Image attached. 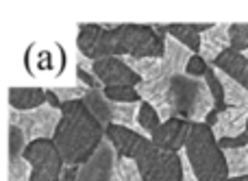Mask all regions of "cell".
I'll return each mask as SVG.
<instances>
[{"mask_svg":"<svg viewBox=\"0 0 248 181\" xmlns=\"http://www.w3.org/2000/svg\"><path fill=\"white\" fill-rule=\"evenodd\" d=\"M33 168L26 162V157H16L9 160V181H31Z\"/></svg>","mask_w":248,"mask_h":181,"instance_id":"f1b7e54d","label":"cell"},{"mask_svg":"<svg viewBox=\"0 0 248 181\" xmlns=\"http://www.w3.org/2000/svg\"><path fill=\"white\" fill-rule=\"evenodd\" d=\"M192 125L194 122L183 120V118H172V120L163 122V125L150 135V140L155 142V147L163 148V151L179 153L181 148H185V142H187V138H189Z\"/></svg>","mask_w":248,"mask_h":181,"instance_id":"7c38bea8","label":"cell"},{"mask_svg":"<svg viewBox=\"0 0 248 181\" xmlns=\"http://www.w3.org/2000/svg\"><path fill=\"white\" fill-rule=\"evenodd\" d=\"M231 48L237 52H248V22L231 24Z\"/></svg>","mask_w":248,"mask_h":181,"instance_id":"4dcf8cb0","label":"cell"},{"mask_svg":"<svg viewBox=\"0 0 248 181\" xmlns=\"http://www.w3.org/2000/svg\"><path fill=\"white\" fill-rule=\"evenodd\" d=\"M77 46L81 55L92 61L113 57L111 31H105L103 24H78Z\"/></svg>","mask_w":248,"mask_h":181,"instance_id":"9c48e42d","label":"cell"},{"mask_svg":"<svg viewBox=\"0 0 248 181\" xmlns=\"http://www.w3.org/2000/svg\"><path fill=\"white\" fill-rule=\"evenodd\" d=\"M246 133H248V125H246Z\"/></svg>","mask_w":248,"mask_h":181,"instance_id":"f35d334b","label":"cell"},{"mask_svg":"<svg viewBox=\"0 0 248 181\" xmlns=\"http://www.w3.org/2000/svg\"><path fill=\"white\" fill-rule=\"evenodd\" d=\"M168 35L187 46L194 55L201 52V33H198L196 24H168Z\"/></svg>","mask_w":248,"mask_h":181,"instance_id":"7402d4cb","label":"cell"},{"mask_svg":"<svg viewBox=\"0 0 248 181\" xmlns=\"http://www.w3.org/2000/svg\"><path fill=\"white\" fill-rule=\"evenodd\" d=\"M61 122L52 142L57 144L61 157L68 166H81L98 151L107 138V129L92 116L83 100L63 103Z\"/></svg>","mask_w":248,"mask_h":181,"instance_id":"6da1fadb","label":"cell"},{"mask_svg":"<svg viewBox=\"0 0 248 181\" xmlns=\"http://www.w3.org/2000/svg\"><path fill=\"white\" fill-rule=\"evenodd\" d=\"M194 52L189 50L187 46H183L181 42H176L174 37L168 35L166 44H163V74L166 77H176V74H185V68H187L189 59H192Z\"/></svg>","mask_w":248,"mask_h":181,"instance_id":"2e32d148","label":"cell"},{"mask_svg":"<svg viewBox=\"0 0 248 181\" xmlns=\"http://www.w3.org/2000/svg\"><path fill=\"white\" fill-rule=\"evenodd\" d=\"M183 168H185V181H198V177L192 170V164H189V160L185 157V153H183Z\"/></svg>","mask_w":248,"mask_h":181,"instance_id":"e575fe53","label":"cell"},{"mask_svg":"<svg viewBox=\"0 0 248 181\" xmlns=\"http://www.w3.org/2000/svg\"><path fill=\"white\" fill-rule=\"evenodd\" d=\"M205 81H207V85H209V92L216 100V109L222 114L224 109H227V100H224V87H222V81H220V77H218V70L209 66V70H207V74H205Z\"/></svg>","mask_w":248,"mask_h":181,"instance_id":"484cf974","label":"cell"},{"mask_svg":"<svg viewBox=\"0 0 248 181\" xmlns=\"http://www.w3.org/2000/svg\"><path fill=\"white\" fill-rule=\"evenodd\" d=\"M9 105L16 112H33L46 103V90L42 87H11L9 90Z\"/></svg>","mask_w":248,"mask_h":181,"instance_id":"e0dca14e","label":"cell"},{"mask_svg":"<svg viewBox=\"0 0 248 181\" xmlns=\"http://www.w3.org/2000/svg\"><path fill=\"white\" fill-rule=\"evenodd\" d=\"M116 170L122 181H144L141 179V173H140V166H137V162L131 160V157H118Z\"/></svg>","mask_w":248,"mask_h":181,"instance_id":"f546056e","label":"cell"},{"mask_svg":"<svg viewBox=\"0 0 248 181\" xmlns=\"http://www.w3.org/2000/svg\"><path fill=\"white\" fill-rule=\"evenodd\" d=\"M246 125H248V107H227L218 116V122L211 129H214L216 140H224L246 133Z\"/></svg>","mask_w":248,"mask_h":181,"instance_id":"9a60e30c","label":"cell"},{"mask_svg":"<svg viewBox=\"0 0 248 181\" xmlns=\"http://www.w3.org/2000/svg\"><path fill=\"white\" fill-rule=\"evenodd\" d=\"M170 103L176 118L189 122H205L216 109V100L205 79H194L187 74H176L170 79Z\"/></svg>","mask_w":248,"mask_h":181,"instance_id":"3957f363","label":"cell"},{"mask_svg":"<svg viewBox=\"0 0 248 181\" xmlns=\"http://www.w3.org/2000/svg\"><path fill=\"white\" fill-rule=\"evenodd\" d=\"M105 96H107L111 103H140V92L137 87L131 85H116V87H103Z\"/></svg>","mask_w":248,"mask_h":181,"instance_id":"4316f807","label":"cell"},{"mask_svg":"<svg viewBox=\"0 0 248 181\" xmlns=\"http://www.w3.org/2000/svg\"><path fill=\"white\" fill-rule=\"evenodd\" d=\"M244 85H246V90H248V66H246V74H244Z\"/></svg>","mask_w":248,"mask_h":181,"instance_id":"8d00e7d4","label":"cell"},{"mask_svg":"<svg viewBox=\"0 0 248 181\" xmlns=\"http://www.w3.org/2000/svg\"><path fill=\"white\" fill-rule=\"evenodd\" d=\"M26 162L33 168L31 181H61L65 162L52 140H35L24 151Z\"/></svg>","mask_w":248,"mask_h":181,"instance_id":"52a82bcc","label":"cell"},{"mask_svg":"<svg viewBox=\"0 0 248 181\" xmlns=\"http://www.w3.org/2000/svg\"><path fill=\"white\" fill-rule=\"evenodd\" d=\"M229 181H248V175H246V177H233V179H229Z\"/></svg>","mask_w":248,"mask_h":181,"instance_id":"d590c367","label":"cell"},{"mask_svg":"<svg viewBox=\"0 0 248 181\" xmlns=\"http://www.w3.org/2000/svg\"><path fill=\"white\" fill-rule=\"evenodd\" d=\"M26 147H29V140H26L24 131L17 125H9V160L24 157Z\"/></svg>","mask_w":248,"mask_h":181,"instance_id":"83f0119b","label":"cell"},{"mask_svg":"<svg viewBox=\"0 0 248 181\" xmlns=\"http://www.w3.org/2000/svg\"><path fill=\"white\" fill-rule=\"evenodd\" d=\"M113 57H163L166 37L155 33L153 26L146 24H120L111 31Z\"/></svg>","mask_w":248,"mask_h":181,"instance_id":"277c9868","label":"cell"},{"mask_svg":"<svg viewBox=\"0 0 248 181\" xmlns=\"http://www.w3.org/2000/svg\"><path fill=\"white\" fill-rule=\"evenodd\" d=\"M118 151L113 144L105 138V142L98 147V151L78 166V181H111L118 166Z\"/></svg>","mask_w":248,"mask_h":181,"instance_id":"ba28073f","label":"cell"},{"mask_svg":"<svg viewBox=\"0 0 248 181\" xmlns=\"http://www.w3.org/2000/svg\"><path fill=\"white\" fill-rule=\"evenodd\" d=\"M229 48H231V24H214L207 33L201 35V52L198 55L211 66Z\"/></svg>","mask_w":248,"mask_h":181,"instance_id":"4fadbf2b","label":"cell"},{"mask_svg":"<svg viewBox=\"0 0 248 181\" xmlns=\"http://www.w3.org/2000/svg\"><path fill=\"white\" fill-rule=\"evenodd\" d=\"M246 66H248V57L242 55V52H237V50H233V48H229V50H224L222 55L216 59L214 68L220 70V72H224V74H229V77L235 79V81L244 83Z\"/></svg>","mask_w":248,"mask_h":181,"instance_id":"d6986e66","label":"cell"},{"mask_svg":"<svg viewBox=\"0 0 248 181\" xmlns=\"http://www.w3.org/2000/svg\"><path fill=\"white\" fill-rule=\"evenodd\" d=\"M207 70H209V64H207L201 55H192L187 68H185V74H187V77H194V79H205Z\"/></svg>","mask_w":248,"mask_h":181,"instance_id":"1f68e13d","label":"cell"},{"mask_svg":"<svg viewBox=\"0 0 248 181\" xmlns=\"http://www.w3.org/2000/svg\"><path fill=\"white\" fill-rule=\"evenodd\" d=\"M111 181H122V179H120V175H118V170H116V173H113V177H111Z\"/></svg>","mask_w":248,"mask_h":181,"instance_id":"74e56055","label":"cell"},{"mask_svg":"<svg viewBox=\"0 0 248 181\" xmlns=\"http://www.w3.org/2000/svg\"><path fill=\"white\" fill-rule=\"evenodd\" d=\"M83 103H85V107L92 112V116H94L105 129L113 125V109H111L113 103L105 96L103 87H100V90H90L85 94V99H83Z\"/></svg>","mask_w":248,"mask_h":181,"instance_id":"ac0fdd59","label":"cell"},{"mask_svg":"<svg viewBox=\"0 0 248 181\" xmlns=\"http://www.w3.org/2000/svg\"><path fill=\"white\" fill-rule=\"evenodd\" d=\"M46 103L50 105V107H55V109H61V107H63V103H61L59 96H57L52 90H46Z\"/></svg>","mask_w":248,"mask_h":181,"instance_id":"836d02e7","label":"cell"},{"mask_svg":"<svg viewBox=\"0 0 248 181\" xmlns=\"http://www.w3.org/2000/svg\"><path fill=\"white\" fill-rule=\"evenodd\" d=\"M135 162L144 181H185L183 155L155 147L150 138L137 153Z\"/></svg>","mask_w":248,"mask_h":181,"instance_id":"5b68a950","label":"cell"},{"mask_svg":"<svg viewBox=\"0 0 248 181\" xmlns=\"http://www.w3.org/2000/svg\"><path fill=\"white\" fill-rule=\"evenodd\" d=\"M61 181H78V166H68L65 164L63 173H61Z\"/></svg>","mask_w":248,"mask_h":181,"instance_id":"d6a6232c","label":"cell"},{"mask_svg":"<svg viewBox=\"0 0 248 181\" xmlns=\"http://www.w3.org/2000/svg\"><path fill=\"white\" fill-rule=\"evenodd\" d=\"M128 64V68L135 74H140L141 81H157V79L166 77L163 74V61L161 57H144V59H135V57H122Z\"/></svg>","mask_w":248,"mask_h":181,"instance_id":"ffe728a7","label":"cell"},{"mask_svg":"<svg viewBox=\"0 0 248 181\" xmlns=\"http://www.w3.org/2000/svg\"><path fill=\"white\" fill-rule=\"evenodd\" d=\"M107 140L113 144V148L118 151L120 157H131L135 160L137 153L141 151V147L146 144V135L140 131H133L128 127H120V125H111L107 127Z\"/></svg>","mask_w":248,"mask_h":181,"instance_id":"5bb4252c","label":"cell"},{"mask_svg":"<svg viewBox=\"0 0 248 181\" xmlns=\"http://www.w3.org/2000/svg\"><path fill=\"white\" fill-rule=\"evenodd\" d=\"M137 92H140L144 103H150L157 109V114L161 116L163 122L176 118L174 107L170 103V77H161L157 81H141L137 85Z\"/></svg>","mask_w":248,"mask_h":181,"instance_id":"8fae6325","label":"cell"},{"mask_svg":"<svg viewBox=\"0 0 248 181\" xmlns=\"http://www.w3.org/2000/svg\"><path fill=\"white\" fill-rule=\"evenodd\" d=\"M185 157L192 164L198 181H229L227 155L220 148L214 129L205 122H194L185 142Z\"/></svg>","mask_w":248,"mask_h":181,"instance_id":"7a4b0ae2","label":"cell"},{"mask_svg":"<svg viewBox=\"0 0 248 181\" xmlns=\"http://www.w3.org/2000/svg\"><path fill=\"white\" fill-rule=\"evenodd\" d=\"M137 125H140V131H141V133L153 135L155 131H157L159 127L163 125V120H161V116L157 114V109H155L153 105H150V103H144V100H141L140 114H137Z\"/></svg>","mask_w":248,"mask_h":181,"instance_id":"cb8c5ba5","label":"cell"},{"mask_svg":"<svg viewBox=\"0 0 248 181\" xmlns=\"http://www.w3.org/2000/svg\"><path fill=\"white\" fill-rule=\"evenodd\" d=\"M141 103H113V125L128 127L133 131H140L137 125V114H140Z\"/></svg>","mask_w":248,"mask_h":181,"instance_id":"603a6c76","label":"cell"},{"mask_svg":"<svg viewBox=\"0 0 248 181\" xmlns=\"http://www.w3.org/2000/svg\"><path fill=\"white\" fill-rule=\"evenodd\" d=\"M218 77H220L222 87H224L227 107H248V90H246L244 83L235 81V79H231L229 74L220 72V70H218Z\"/></svg>","mask_w":248,"mask_h":181,"instance_id":"44dd1931","label":"cell"},{"mask_svg":"<svg viewBox=\"0 0 248 181\" xmlns=\"http://www.w3.org/2000/svg\"><path fill=\"white\" fill-rule=\"evenodd\" d=\"M229 166V177H246L248 175V148H229L224 151Z\"/></svg>","mask_w":248,"mask_h":181,"instance_id":"d4e9b609","label":"cell"},{"mask_svg":"<svg viewBox=\"0 0 248 181\" xmlns=\"http://www.w3.org/2000/svg\"><path fill=\"white\" fill-rule=\"evenodd\" d=\"M94 77L105 87H116V85L137 87L141 83L140 74L133 72L122 57H105V59L94 61Z\"/></svg>","mask_w":248,"mask_h":181,"instance_id":"30bf717a","label":"cell"},{"mask_svg":"<svg viewBox=\"0 0 248 181\" xmlns=\"http://www.w3.org/2000/svg\"><path fill=\"white\" fill-rule=\"evenodd\" d=\"M61 109H55L50 105H42V107L33 109V112H16L11 109L9 114V125H17L24 131L26 140L35 142V140H52L59 129L61 122Z\"/></svg>","mask_w":248,"mask_h":181,"instance_id":"8992f818","label":"cell"}]
</instances>
